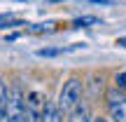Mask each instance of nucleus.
Here are the masks:
<instances>
[{
    "mask_svg": "<svg viewBox=\"0 0 126 122\" xmlns=\"http://www.w3.org/2000/svg\"><path fill=\"white\" fill-rule=\"evenodd\" d=\"M79 99H82V80L79 77H70L59 94V108L63 110V115L72 113L79 106Z\"/></svg>",
    "mask_w": 126,
    "mask_h": 122,
    "instance_id": "1",
    "label": "nucleus"
},
{
    "mask_svg": "<svg viewBox=\"0 0 126 122\" xmlns=\"http://www.w3.org/2000/svg\"><path fill=\"white\" fill-rule=\"evenodd\" d=\"M105 101H108V110L112 122H126V94L122 89H110L105 94Z\"/></svg>",
    "mask_w": 126,
    "mask_h": 122,
    "instance_id": "2",
    "label": "nucleus"
},
{
    "mask_svg": "<svg viewBox=\"0 0 126 122\" xmlns=\"http://www.w3.org/2000/svg\"><path fill=\"white\" fill-rule=\"evenodd\" d=\"M37 122H63V110L59 108V103H45L37 115Z\"/></svg>",
    "mask_w": 126,
    "mask_h": 122,
    "instance_id": "3",
    "label": "nucleus"
},
{
    "mask_svg": "<svg viewBox=\"0 0 126 122\" xmlns=\"http://www.w3.org/2000/svg\"><path fill=\"white\" fill-rule=\"evenodd\" d=\"M26 106L40 115V110L45 108V103H42V94H40V92H31V94L26 96Z\"/></svg>",
    "mask_w": 126,
    "mask_h": 122,
    "instance_id": "4",
    "label": "nucleus"
},
{
    "mask_svg": "<svg viewBox=\"0 0 126 122\" xmlns=\"http://www.w3.org/2000/svg\"><path fill=\"white\" fill-rule=\"evenodd\" d=\"M68 122H91V115L84 106H77L72 113H68Z\"/></svg>",
    "mask_w": 126,
    "mask_h": 122,
    "instance_id": "5",
    "label": "nucleus"
},
{
    "mask_svg": "<svg viewBox=\"0 0 126 122\" xmlns=\"http://www.w3.org/2000/svg\"><path fill=\"white\" fill-rule=\"evenodd\" d=\"M7 96H9V92H7V87H5V82L0 80V113L7 110Z\"/></svg>",
    "mask_w": 126,
    "mask_h": 122,
    "instance_id": "6",
    "label": "nucleus"
},
{
    "mask_svg": "<svg viewBox=\"0 0 126 122\" xmlns=\"http://www.w3.org/2000/svg\"><path fill=\"white\" fill-rule=\"evenodd\" d=\"M114 85H117V89L126 92V71H124V73H117V75H114Z\"/></svg>",
    "mask_w": 126,
    "mask_h": 122,
    "instance_id": "7",
    "label": "nucleus"
},
{
    "mask_svg": "<svg viewBox=\"0 0 126 122\" xmlns=\"http://www.w3.org/2000/svg\"><path fill=\"white\" fill-rule=\"evenodd\" d=\"M21 122H37V113L26 106V110H23V115H21Z\"/></svg>",
    "mask_w": 126,
    "mask_h": 122,
    "instance_id": "8",
    "label": "nucleus"
},
{
    "mask_svg": "<svg viewBox=\"0 0 126 122\" xmlns=\"http://www.w3.org/2000/svg\"><path fill=\"white\" fill-rule=\"evenodd\" d=\"M86 24H98V19L96 17H82V19L75 21V26H86Z\"/></svg>",
    "mask_w": 126,
    "mask_h": 122,
    "instance_id": "9",
    "label": "nucleus"
},
{
    "mask_svg": "<svg viewBox=\"0 0 126 122\" xmlns=\"http://www.w3.org/2000/svg\"><path fill=\"white\" fill-rule=\"evenodd\" d=\"M63 49H37V56H59Z\"/></svg>",
    "mask_w": 126,
    "mask_h": 122,
    "instance_id": "10",
    "label": "nucleus"
},
{
    "mask_svg": "<svg viewBox=\"0 0 126 122\" xmlns=\"http://www.w3.org/2000/svg\"><path fill=\"white\" fill-rule=\"evenodd\" d=\"M117 45H122V47H126V38H117Z\"/></svg>",
    "mask_w": 126,
    "mask_h": 122,
    "instance_id": "11",
    "label": "nucleus"
},
{
    "mask_svg": "<svg viewBox=\"0 0 126 122\" xmlns=\"http://www.w3.org/2000/svg\"><path fill=\"white\" fill-rule=\"evenodd\" d=\"M0 122H9L7 120V113H0Z\"/></svg>",
    "mask_w": 126,
    "mask_h": 122,
    "instance_id": "12",
    "label": "nucleus"
},
{
    "mask_svg": "<svg viewBox=\"0 0 126 122\" xmlns=\"http://www.w3.org/2000/svg\"><path fill=\"white\" fill-rule=\"evenodd\" d=\"M91 122H110V120H105V118H96V120H91Z\"/></svg>",
    "mask_w": 126,
    "mask_h": 122,
    "instance_id": "13",
    "label": "nucleus"
},
{
    "mask_svg": "<svg viewBox=\"0 0 126 122\" xmlns=\"http://www.w3.org/2000/svg\"><path fill=\"white\" fill-rule=\"evenodd\" d=\"M0 21H7V14H0Z\"/></svg>",
    "mask_w": 126,
    "mask_h": 122,
    "instance_id": "14",
    "label": "nucleus"
}]
</instances>
